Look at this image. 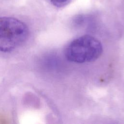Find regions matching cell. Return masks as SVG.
I'll list each match as a JSON object with an SVG mask.
<instances>
[{
    "label": "cell",
    "mask_w": 124,
    "mask_h": 124,
    "mask_svg": "<svg viewBox=\"0 0 124 124\" xmlns=\"http://www.w3.org/2000/svg\"><path fill=\"white\" fill-rule=\"evenodd\" d=\"M54 6L61 8L68 4L71 0H48Z\"/></svg>",
    "instance_id": "obj_3"
},
{
    "label": "cell",
    "mask_w": 124,
    "mask_h": 124,
    "mask_svg": "<svg viewBox=\"0 0 124 124\" xmlns=\"http://www.w3.org/2000/svg\"><path fill=\"white\" fill-rule=\"evenodd\" d=\"M28 35V28L22 21L12 17H0V51L14 50L25 42Z\"/></svg>",
    "instance_id": "obj_1"
},
{
    "label": "cell",
    "mask_w": 124,
    "mask_h": 124,
    "mask_svg": "<svg viewBox=\"0 0 124 124\" xmlns=\"http://www.w3.org/2000/svg\"><path fill=\"white\" fill-rule=\"evenodd\" d=\"M103 48L101 42L95 38L83 35L73 40L66 47V59L76 63H84L95 61L101 55Z\"/></svg>",
    "instance_id": "obj_2"
}]
</instances>
